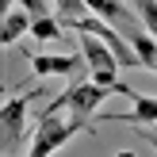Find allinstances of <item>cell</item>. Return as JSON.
Here are the masks:
<instances>
[{
	"mask_svg": "<svg viewBox=\"0 0 157 157\" xmlns=\"http://www.w3.org/2000/svg\"><path fill=\"white\" fill-rule=\"evenodd\" d=\"M130 4H134L138 19L146 23V31H150V35H157V0H130Z\"/></svg>",
	"mask_w": 157,
	"mask_h": 157,
	"instance_id": "cell-10",
	"label": "cell"
},
{
	"mask_svg": "<svg viewBox=\"0 0 157 157\" xmlns=\"http://www.w3.org/2000/svg\"><path fill=\"white\" fill-rule=\"evenodd\" d=\"M142 138H146V142H150L153 150H157V127H142Z\"/></svg>",
	"mask_w": 157,
	"mask_h": 157,
	"instance_id": "cell-13",
	"label": "cell"
},
{
	"mask_svg": "<svg viewBox=\"0 0 157 157\" xmlns=\"http://www.w3.org/2000/svg\"><path fill=\"white\" fill-rule=\"evenodd\" d=\"M127 100H134V107L123 115H96L100 123H130V127H157V96H142L138 88H127Z\"/></svg>",
	"mask_w": 157,
	"mask_h": 157,
	"instance_id": "cell-6",
	"label": "cell"
},
{
	"mask_svg": "<svg viewBox=\"0 0 157 157\" xmlns=\"http://www.w3.org/2000/svg\"><path fill=\"white\" fill-rule=\"evenodd\" d=\"M31 38H38V42H54V38H61V23L54 19L50 12H46V15H35V23H31Z\"/></svg>",
	"mask_w": 157,
	"mask_h": 157,
	"instance_id": "cell-9",
	"label": "cell"
},
{
	"mask_svg": "<svg viewBox=\"0 0 157 157\" xmlns=\"http://www.w3.org/2000/svg\"><path fill=\"white\" fill-rule=\"evenodd\" d=\"M42 96V88H27L19 96H8L0 107V130H4V157H19L23 150V127H27V107L31 100Z\"/></svg>",
	"mask_w": 157,
	"mask_h": 157,
	"instance_id": "cell-3",
	"label": "cell"
},
{
	"mask_svg": "<svg viewBox=\"0 0 157 157\" xmlns=\"http://www.w3.org/2000/svg\"><path fill=\"white\" fill-rule=\"evenodd\" d=\"M127 38H130V46H134V54L142 58V65L157 73V35L146 31V23H138V27L127 31Z\"/></svg>",
	"mask_w": 157,
	"mask_h": 157,
	"instance_id": "cell-8",
	"label": "cell"
},
{
	"mask_svg": "<svg viewBox=\"0 0 157 157\" xmlns=\"http://www.w3.org/2000/svg\"><path fill=\"white\" fill-rule=\"evenodd\" d=\"M19 4L27 8L31 15H46V4H42V0H19Z\"/></svg>",
	"mask_w": 157,
	"mask_h": 157,
	"instance_id": "cell-12",
	"label": "cell"
},
{
	"mask_svg": "<svg viewBox=\"0 0 157 157\" xmlns=\"http://www.w3.org/2000/svg\"><path fill=\"white\" fill-rule=\"evenodd\" d=\"M81 130H92V127L84 119H77V115L61 104V96H54L50 107L38 115V127H35V134H31L27 157H54L73 134H81Z\"/></svg>",
	"mask_w": 157,
	"mask_h": 157,
	"instance_id": "cell-1",
	"label": "cell"
},
{
	"mask_svg": "<svg viewBox=\"0 0 157 157\" xmlns=\"http://www.w3.org/2000/svg\"><path fill=\"white\" fill-rule=\"evenodd\" d=\"M31 23H35V15H31V12H23V8H12V12H4L0 42H4V46H15L23 35H31Z\"/></svg>",
	"mask_w": 157,
	"mask_h": 157,
	"instance_id": "cell-7",
	"label": "cell"
},
{
	"mask_svg": "<svg viewBox=\"0 0 157 157\" xmlns=\"http://www.w3.org/2000/svg\"><path fill=\"white\" fill-rule=\"evenodd\" d=\"M111 96V88H104V84H96L88 77V81H81V77H77L73 84H69L65 92H61V104L69 107V111L77 115V119H84L92 127V119H96V111H100V104H104V100Z\"/></svg>",
	"mask_w": 157,
	"mask_h": 157,
	"instance_id": "cell-4",
	"label": "cell"
},
{
	"mask_svg": "<svg viewBox=\"0 0 157 157\" xmlns=\"http://www.w3.org/2000/svg\"><path fill=\"white\" fill-rule=\"evenodd\" d=\"M61 19H77V15H88V0H54Z\"/></svg>",
	"mask_w": 157,
	"mask_h": 157,
	"instance_id": "cell-11",
	"label": "cell"
},
{
	"mask_svg": "<svg viewBox=\"0 0 157 157\" xmlns=\"http://www.w3.org/2000/svg\"><path fill=\"white\" fill-rule=\"evenodd\" d=\"M12 4H15V0H4V12H12Z\"/></svg>",
	"mask_w": 157,
	"mask_h": 157,
	"instance_id": "cell-15",
	"label": "cell"
},
{
	"mask_svg": "<svg viewBox=\"0 0 157 157\" xmlns=\"http://www.w3.org/2000/svg\"><path fill=\"white\" fill-rule=\"evenodd\" d=\"M35 77H77L84 65V54H27Z\"/></svg>",
	"mask_w": 157,
	"mask_h": 157,
	"instance_id": "cell-5",
	"label": "cell"
},
{
	"mask_svg": "<svg viewBox=\"0 0 157 157\" xmlns=\"http://www.w3.org/2000/svg\"><path fill=\"white\" fill-rule=\"evenodd\" d=\"M115 157H138L134 150H119V153H115Z\"/></svg>",
	"mask_w": 157,
	"mask_h": 157,
	"instance_id": "cell-14",
	"label": "cell"
},
{
	"mask_svg": "<svg viewBox=\"0 0 157 157\" xmlns=\"http://www.w3.org/2000/svg\"><path fill=\"white\" fill-rule=\"evenodd\" d=\"M81 54H84V65H88V77L96 84H104V88H119V69H123V61H119V54L111 50V46L104 42L100 35H92V31H81Z\"/></svg>",
	"mask_w": 157,
	"mask_h": 157,
	"instance_id": "cell-2",
	"label": "cell"
}]
</instances>
